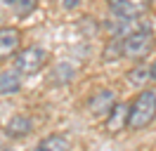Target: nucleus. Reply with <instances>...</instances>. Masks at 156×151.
<instances>
[{
    "label": "nucleus",
    "instance_id": "f257e3e1",
    "mask_svg": "<svg viewBox=\"0 0 156 151\" xmlns=\"http://www.w3.org/2000/svg\"><path fill=\"white\" fill-rule=\"evenodd\" d=\"M154 118H156V92L154 90H142L137 94V99L130 104L128 128L130 130H144Z\"/></svg>",
    "mask_w": 156,
    "mask_h": 151
},
{
    "label": "nucleus",
    "instance_id": "f03ea898",
    "mask_svg": "<svg viewBox=\"0 0 156 151\" xmlns=\"http://www.w3.org/2000/svg\"><path fill=\"white\" fill-rule=\"evenodd\" d=\"M156 45L154 31L149 28H135L126 33L123 38V57H130V59H144Z\"/></svg>",
    "mask_w": 156,
    "mask_h": 151
},
{
    "label": "nucleus",
    "instance_id": "7ed1b4c3",
    "mask_svg": "<svg viewBox=\"0 0 156 151\" xmlns=\"http://www.w3.org/2000/svg\"><path fill=\"white\" fill-rule=\"evenodd\" d=\"M48 64V52L38 45L24 47L14 54V71L19 76H33Z\"/></svg>",
    "mask_w": 156,
    "mask_h": 151
},
{
    "label": "nucleus",
    "instance_id": "20e7f679",
    "mask_svg": "<svg viewBox=\"0 0 156 151\" xmlns=\"http://www.w3.org/2000/svg\"><path fill=\"white\" fill-rule=\"evenodd\" d=\"M114 104H116V94L111 92V90H97L88 99V111L95 118H107L109 111L114 109Z\"/></svg>",
    "mask_w": 156,
    "mask_h": 151
},
{
    "label": "nucleus",
    "instance_id": "39448f33",
    "mask_svg": "<svg viewBox=\"0 0 156 151\" xmlns=\"http://www.w3.org/2000/svg\"><path fill=\"white\" fill-rule=\"evenodd\" d=\"M128 113H130V106L123 102H116L114 109L109 111L107 121H104V128H107L109 135H118L128 128Z\"/></svg>",
    "mask_w": 156,
    "mask_h": 151
},
{
    "label": "nucleus",
    "instance_id": "423d86ee",
    "mask_svg": "<svg viewBox=\"0 0 156 151\" xmlns=\"http://www.w3.org/2000/svg\"><path fill=\"white\" fill-rule=\"evenodd\" d=\"M21 45V31L14 26L0 28V59H10L12 54L19 52Z\"/></svg>",
    "mask_w": 156,
    "mask_h": 151
},
{
    "label": "nucleus",
    "instance_id": "0eeeda50",
    "mask_svg": "<svg viewBox=\"0 0 156 151\" xmlns=\"http://www.w3.org/2000/svg\"><path fill=\"white\" fill-rule=\"evenodd\" d=\"M109 14L118 24H130V21H135L140 17V9L130 0H109Z\"/></svg>",
    "mask_w": 156,
    "mask_h": 151
},
{
    "label": "nucleus",
    "instance_id": "6e6552de",
    "mask_svg": "<svg viewBox=\"0 0 156 151\" xmlns=\"http://www.w3.org/2000/svg\"><path fill=\"white\" fill-rule=\"evenodd\" d=\"M33 132V121H31L26 113H17L12 116L7 125H5V135L12 137V139H21V137H29Z\"/></svg>",
    "mask_w": 156,
    "mask_h": 151
},
{
    "label": "nucleus",
    "instance_id": "1a4fd4ad",
    "mask_svg": "<svg viewBox=\"0 0 156 151\" xmlns=\"http://www.w3.org/2000/svg\"><path fill=\"white\" fill-rule=\"evenodd\" d=\"M36 151H71V142L66 135H50L38 142Z\"/></svg>",
    "mask_w": 156,
    "mask_h": 151
},
{
    "label": "nucleus",
    "instance_id": "9d476101",
    "mask_svg": "<svg viewBox=\"0 0 156 151\" xmlns=\"http://www.w3.org/2000/svg\"><path fill=\"white\" fill-rule=\"evenodd\" d=\"M21 87V78L19 73L12 71H0V94H14Z\"/></svg>",
    "mask_w": 156,
    "mask_h": 151
},
{
    "label": "nucleus",
    "instance_id": "9b49d317",
    "mask_svg": "<svg viewBox=\"0 0 156 151\" xmlns=\"http://www.w3.org/2000/svg\"><path fill=\"white\" fill-rule=\"evenodd\" d=\"M102 57H104V61H114V59H121L123 57V38H111L107 43V47H104V52H102Z\"/></svg>",
    "mask_w": 156,
    "mask_h": 151
},
{
    "label": "nucleus",
    "instance_id": "f8f14e48",
    "mask_svg": "<svg viewBox=\"0 0 156 151\" xmlns=\"http://www.w3.org/2000/svg\"><path fill=\"white\" fill-rule=\"evenodd\" d=\"M151 80V73H149V66H135L133 71H128V83L135 85V87H142Z\"/></svg>",
    "mask_w": 156,
    "mask_h": 151
},
{
    "label": "nucleus",
    "instance_id": "ddd939ff",
    "mask_svg": "<svg viewBox=\"0 0 156 151\" xmlns=\"http://www.w3.org/2000/svg\"><path fill=\"white\" fill-rule=\"evenodd\" d=\"M76 76V71H73V66H69V64H59L55 66V71H52V83L55 85H66L71 83V78Z\"/></svg>",
    "mask_w": 156,
    "mask_h": 151
},
{
    "label": "nucleus",
    "instance_id": "4468645a",
    "mask_svg": "<svg viewBox=\"0 0 156 151\" xmlns=\"http://www.w3.org/2000/svg\"><path fill=\"white\" fill-rule=\"evenodd\" d=\"M12 7H14V12H17L19 17H26L31 9L36 7V0H14V5H12Z\"/></svg>",
    "mask_w": 156,
    "mask_h": 151
},
{
    "label": "nucleus",
    "instance_id": "2eb2a0df",
    "mask_svg": "<svg viewBox=\"0 0 156 151\" xmlns=\"http://www.w3.org/2000/svg\"><path fill=\"white\" fill-rule=\"evenodd\" d=\"M62 5H64L66 9H76V7L83 5V0H62Z\"/></svg>",
    "mask_w": 156,
    "mask_h": 151
},
{
    "label": "nucleus",
    "instance_id": "dca6fc26",
    "mask_svg": "<svg viewBox=\"0 0 156 151\" xmlns=\"http://www.w3.org/2000/svg\"><path fill=\"white\" fill-rule=\"evenodd\" d=\"M149 73H151V80L156 83V61H154V66H149Z\"/></svg>",
    "mask_w": 156,
    "mask_h": 151
},
{
    "label": "nucleus",
    "instance_id": "f3484780",
    "mask_svg": "<svg viewBox=\"0 0 156 151\" xmlns=\"http://www.w3.org/2000/svg\"><path fill=\"white\" fill-rule=\"evenodd\" d=\"M2 151H12V149H2Z\"/></svg>",
    "mask_w": 156,
    "mask_h": 151
}]
</instances>
